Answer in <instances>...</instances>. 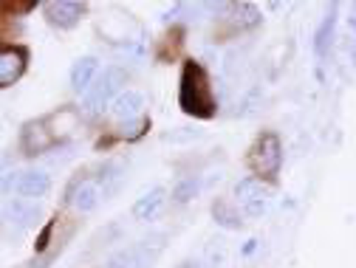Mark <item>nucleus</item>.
Listing matches in <instances>:
<instances>
[{
  "label": "nucleus",
  "mask_w": 356,
  "mask_h": 268,
  "mask_svg": "<svg viewBox=\"0 0 356 268\" xmlns=\"http://www.w3.org/2000/svg\"><path fill=\"white\" fill-rule=\"evenodd\" d=\"M178 108L193 119H212L218 113L209 74L198 60L181 62V74H178Z\"/></svg>",
  "instance_id": "nucleus-1"
},
{
  "label": "nucleus",
  "mask_w": 356,
  "mask_h": 268,
  "mask_svg": "<svg viewBox=\"0 0 356 268\" xmlns=\"http://www.w3.org/2000/svg\"><path fill=\"white\" fill-rule=\"evenodd\" d=\"M246 164L260 181H277V175L283 169V142L275 130L257 133V139L246 153Z\"/></svg>",
  "instance_id": "nucleus-2"
},
{
  "label": "nucleus",
  "mask_w": 356,
  "mask_h": 268,
  "mask_svg": "<svg viewBox=\"0 0 356 268\" xmlns=\"http://www.w3.org/2000/svg\"><path fill=\"white\" fill-rule=\"evenodd\" d=\"M127 79H130V74H127L122 65H108V68L99 74V79L91 85V91L85 94V102H82L85 113H102L105 108L111 110L113 99L127 91V87H124Z\"/></svg>",
  "instance_id": "nucleus-3"
},
{
  "label": "nucleus",
  "mask_w": 356,
  "mask_h": 268,
  "mask_svg": "<svg viewBox=\"0 0 356 268\" xmlns=\"http://www.w3.org/2000/svg\"><path fill=\"white\" fill-rule=\"evenodd\" d=\"M57 144V136H54V130L49 124V116H42V119H31L20 127V139H17V147L26 158H34V156H42V153H49L51 147Z\"/></svg>",
  "instance_id": "nucleus-4"
},
{
  "label": "nucleus",
  "mask_w": 356,
  "mask_h": 268,
  "mask_svg": "<svg viewBox=\"0 0 356 268\" xmlns=\"http://www.w3.org/2000/svg\"><path fill=\"white\" fill-rule=\"evenodd\" d=\"M42 9H46L49 26H54L60 31L79 26V20L88 15V3H82V0H51V3H46Z\"/></svg>",
  "instance_id": "nucleus-5"
},
{
  "label": "nucleus",
  "mask_w": 356,
  "mask_h": 268,
  "mask_svg": "<svg viewBox=\"0 0 356 268\" xmlns=\"http://www.w3.org/2000/svg\"><path fill=\"white\" fill-rule=\"evenodd\" d=\"M29 68V49L26 46H3L0 49V87H12Z\"/></svg>",
  "instance_id": "nucleus-6"
},
{
  "label": "nucleus",
  "mask_w": 356,
  "mask_h": 268,
  "mask_svg": "<svg viewBox=\"0 0 356 268\" xmlns=\"http://www.w3.org/2000/svg\"><path fill=\"white\" fill-rule=\"evenodd\" d=\"M99 198H102V190L94 184V178L76 175V178H71V184L65 187V203H71L76 212H91V209H97Z\"/></svg>",
  "instance_id": "nucleus-7"
},
{
  "label": "nucleus",
  "mask_w": 356,
  "mask_h": 268,
  "mask_svg": "<svg viewBox=\"0 0 356 268\" xmlns=\"http://www.w3.org/2000/svg\"><path fill=\"white\" fill-rule=\"evenodd\" d=\"M97 79H99V60L94 54L79 57L68 71V85H71V91H76V94H88Z\"/></svg>",
  "instance_id": "nucleus-8"
},
{
  "label": "nucleus",
  "mask_w": 356,
  "mask_h": 268,
  "mask_svg": "<svg viewBox=\"0 0 356 268\" xmlns=\"http://www.w3.org/2000/svg\"><path fill=\"white\" fill-rule=\"evenodd\" d=\"M227 23H229L232 31L243 34V31L257 28L263 23V15L254 3H246V0L243 3H227Z\"/></svg>",
  "instance_id": "nucleus-9"
},
{
  "label": "nucleus",
  "mask_w": 356,
  "mask_h": 268,
  "mask_svg": "<svg viewBox=\"0 0 356 268\" xmlns=\"http://www.w3.org/2000/svg\"><path fill=\"white\" fill-rule=\"evenodd\" d=\"M337 12H339V3H331L325 9L323 23L314 31V54H317V60H325L328 57L334 40H337Z\"/></svg>",
  "instance_id": "nucleus-10"
},
{
  "label": "nucleus",
  "mask_w": 356,
  "mask_h": 268,
  "mask_svg": "<svg viewBox=\"0 0 356 268\" xmlns=\"http://www.w3.org/2000/svg\"><path fill=\"white\" fill-rule=\"evenodd\" d=\"M164 203H167V190L164 187H153L150 192H145L136 203H133L130 212H133V217H136V220H156L161 215Z\"/></svg>",
  "instance_id": "nucleus-11"
},
{
  "label": "nucleus",
  "mask_w": 356,
  "mask_h": 268,
  "mask_svg": "<svg viewBox=\"0 0 356 268\" xmlns=\"http://www.w3.org/2000/svg\"><path fill=\"white\" fill-rule=\"evenodd\" d=\"M49 190H51V175L46 169H26V172H20L17 192L23 198H42V195H49Z\"/></svg>",
  "instance_id": "nucleus-12"
},
{
  "label": "nucleus",
  "mask_w": 356,
  "mask_h": 268,
  "mask_svg": "<svg viewBox=\"0 0 356 268\" xmlns=\"http://www.w3.org/2000/svg\"><path fill=\"white\" fill-rule=\"evenodd\" d=\"M142 110H145V94L130 91V87H127L124 94H119V97L113 99V105H111V113H113L119 122L139 119V116H142Z\"/></svg>",
  "instance_id": "nucleus-13"
},
{
  "label": "nucleus",
  "mask_w": 356,
  "mask_h": 268,
  "mask_svg": "<svg viewBox=\"0 0 356 268\" xmlns=\"http://www.w3.org/2000/svg\"><path fill=\"white\" fill-rule=\"evenodd\" d=\"M212 220L218 223L220 229H229V232L243 229V212L227 198H215L212 201Z\"/></svg>",
  "instance_id": "nucleus-14"
},
{
  "label": "nucleus",
  "mask_w": 356,
  "mask_h": 268,
  "mask_svg": "<svg viewBox=\"0 0 356 268\" xmlns=\"http://www.w3.org/2000/svg\"><path fill=\"white\" fill-rule=\"evenodd\" d=\"M37 217H40V203H34V201H15L6 209V220L12 223V226H17V232L34 226Z\"/></svg>",
  "instance_id": "nucleus-15"
},
{
  "label": "nucleus",
  "mask_w": 356,
  "mask_h": 268,
  "mask_svg": "<svg viewBox=\"0 0 356 268\" xmlns=\"http://www.w3.org/2000/svg\"><path fill=\"white\" fill-rule=\"evenodd\" d=\"M94 184L102 190V195H113L122 184V164L119 161H102L94 169Z\"/></svg>",
  "instance_id": "nucleus-16"
},
{
  "label": "nucleus",
  "mask_w": 356,
  "mask_h": 268,
  "mask_svg": "<svg viewBox=\"0 0 356 268\" xmlns=\"http://www.w3.org/2000/svg\"><path fill=\"white\" fill-rule=\"evenodd\" d=\"M167 240H170L167 232H150V235H145L142 240H136V249H139V257H142L145 268H150V265L164 254Z\"/></svg>",
  "instance_id": "nucleus-17"
},
{
  "label": "nucleus",
  "mask_w": 356,
  "mask_h": 268,
  "mask_svg": "<svg viewBox=\"0 0 356 268\" xmlns=\"http://www.w3.org/2000/svg\"><path fill=\"white\" fill-rule=\"evenodd\" d=\"M102 268H145V262L139 257L136 243H133V246H122L113 254H108V260L102 262Z\"/></svg>",
  "instance_id": "nucleus-18"
},
{
  "label": "nucleus",
  "mask_w": 356,
  "mask_h": 268,
  "mask_svg": "<svg viewBox=\"0 0 356 268\" xmlns=\"http://www.w3.org/2000/svg\"><path fill=\"white\" fill-rule=\"evenodd\" d=\"M198 192H201V178H198V175H184V178H178V181H175L170 198H172V203L184 206V203H190Z\"/></svg>",
  "instance_id": "nucleus-19"
},
{
  "label": "nucleus",
  "mask_w": 356,
  "mask_h": 268,
  "mask_svg": "<svg viewBox=\"0 0 356 268\" xmlns=\"http://www.w3.org/2000/svg\"><path fill=\"white\" fill-rule=\"evenodd\" d=\"M235 198L241 201V203H249V201H254V198H266L269 195V187H266L260 178H254V175H246V178H241V181L235 184Z\"/></svg>",
  "instance_id": "nucleus-20"
},
{
  "label": "nucleus",
  "mask_w": 356,
  "mask_h": 268,
  "mask_svg": "<svg viewBox=\"0 0 356 268\" xmlns=\"http://www.w3.org/2000/svg\"><path fill=\"white\" fill-rule=\"evenodd\" d=\"M147 127H150V119H145V116L130 119V122H122L119 136H122L124 142H136V139H142L145 133H147Z\"/></svg>",
  "instance_id": "nucleus-21"
},
{
  "label": "nucleus",
  "mask_w": 356,
  "mask_h": 268,
  "mask_svg": "<svg viewBox=\"0 0 356 268\" xmlns=\"http://www.w3.org/2000/svg\"><path fill=\"white\" fill-rule=\"evenodd\" d=\"M224 260H227V240L224 237H212L209 246H207V265L218 268V265H224Z\"/></svg>",
  "instance_id": "nucleus-22"
},
{
  "label": "nucleus",
  "mask_w": 356,
  "mask_h": 268,
  "mask_svg": "<svg viewBox=\"0 0 356 268\" xmlns=\"http://www.w3.org/2000/svg\"><path fill=\"white\" fill-rule=\"evenodd\" d=\"M269 195L266 198H254V201H249V203H243V217H252V220H260L266 212H269Z\"/></svg>",
  "instance_id": "nucleus-23"
},
{
  "label": "nucleus",
  "mask_w": 356,
  "mask_h": 268,
  "mask_svg": "<svg viewBox=\"0 0 356 268\" xmlns=\"http://www.w3.org/2000/svg\"><path fill=\"white\" fill-rule=\"evenodd\" d=\"M263 99V94H260V87H252V91L243 97V102H241V108L235 110V116H249V113H254V108H257V102Z\"/></svg>",
  "instance_id": "nucleus-24"
},
{
  "label": "nucleus",
  "mask_w": 356,
  "mask_h": 268,
  "mask_svg": "<svg viewBox=\"0 0 356 268\" xmlns=\"http://www.w3.org/2000/svg\"><path fill=\"white\" fill-rule=\"evenodd\" d=\"M54 229H57V220H49V223H46V229H42V232H40V237H37V254H46V249H49V243H51Z\"/></svg>",
  "instance_id": "nucleus-25"
},
{
  "label": "nucleus",
  "mask_w": 356,
  "mask_h": 268,
  "mask_svg": "<svg viewBox=\"0 0 356 268\" xmlns=\"http://www.w3.org/2000/svg\"><path fill=\"white\" fill-rule=\"evenodd\" d=\"M54 254L57 251H49V254H40V257H34V260H29L23 268H49V262L54 260Z\"/></svg>",
  "instance_id": "nucleus-26"
},
{
  "label": "nucleus",
  "mask_w": 356,
  "mask_h": 268,
  "mask_svg": "<svg viewBox=\"0 0 356 268\" xmlns=\"http://www.w3.org/2000/svg\"><path fill=\"white\" fill-rule=\"evenodd\" d=\"M17 181H20V172H9V169H6V172H3V192H9L12 187L17 190Z\"/></svg>",
  "instance_id": "nucleus-27"
},
{
  "label": "nucleus",
  "mask_w": 356,
  "mask_h": 268,
  "mask_svg": "<svg viewBox=\"0 0 356 268\" xmlns=\"http://www.w3.org/2000/svg\"><path fill=\"white\" fill-rule=\"evenodd\" d=\"M257 246H260V240H254V237H252V240H246V243H243L241 254H243V257H249V254H254V249H257Z\"/></svg>",
  "instance_id": "nucleus-28"
},
{
  "label": "nucleus",
  "mask_w": 356,
  "mask_h": 268,
  "mask_svg": "<svg viewBox=\"0 0 356 268\" xmlns=\"http://www.w3.org/2000/svg\"><path fill=\"white\" fill-rule=\"evenodd\" d=\"M175 268H204V265H201L195 257H187V260H181V262H178Z\"/></svg>",
  "instance_id": "nucleus-29"
},
{
  "label": "nucleus",
  "mask_w": 356,
  "mask_h": 268,
  "mask_svg": "<svg viewBox=\"0 0 356 268\" xmlns=\"http://www.w3.org/2000/svg\"><path fill=\"white\" fill-rule=\"evenodd\" d=\"M348 26H350V31L356 34V3L350 6V15H348Z\"/></svg>",
  "instance_id": "nucleus-30"
},
{
  "label": "nucleus",
  "mask_w": 356,
  "mask_h": 268,
  "mask_svg": "<svg viewBox=\"0 0 356 268\" xmlns=\"http://www.w3.org/2000/svg\"><path fill=\"white\" fill-rule=\"evenodd\" d=\"M348 54H350V60H353V65H356V42H353V46H348Z\"/></svg>",
  "instance_id": "nucleus-31"
}]
</instances>
